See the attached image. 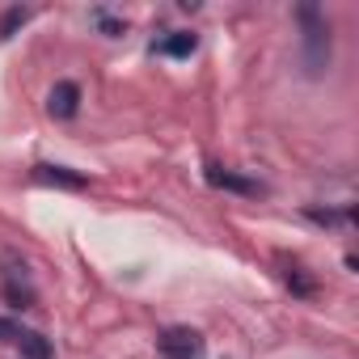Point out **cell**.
<instances>
[{
    "mask_svg": "<svg viewBox=\"0 0 359 359\" xmlns=\"http://www.w3.org/2000/svg\"><path fill=\"white\" fill-rule=\"evenodd\" d=\"M296 26H300V72L304 81H321L334 60V30L321 5H296Z\"/></svg>",
    "mask_w": 359,
    "mask_h": 359,
    "instance_id": "6da1fadb",
    "label": "cell"
},
{
    "mask_svg": "<svg viewBox=\"0 0 359 359\" xmlns=\"http://www.w3.org/2000/svg\"><path fill=\"white\" fill-rule=\"evenodd\" d=\"M156 355L161 359H208V338L191 325H165L156 330Z\"/></svg>",
    "mask_w": 359,
    "mask_h": 359,
    "instance_id": "7a4b0ae2",
    "label": "cell"
},
{
    "mask_svg": "<svg viewBox=\"0 0 359 359\" xmlns=\"http://www.w3.org/2000/svg\"><path fill=\"white\" fill-rule=\"evenodd\" d=\"M5 271H0V283H5V300H9V309H34V300H39V292H34V283H30V266L22 262V258H13V254H5V262H0Z\"/></svg>",
    "mask_w": 359,
    "mask_h": 359,
    "instance_id": "3957f363",
    "label": "cell"
},
{
    "mask_svg": "<svg viewBox=\"0 0 359 359\" xmlns=\"http://www.w3.org/2000/svg\"><path fill=\"white\" fill-rule=\"evenodd\" d=\"M203 182L212 191H229V195H241V199H262L266 195V187L258 182V177H245V173L224 169V165H208L203 169Z\"/></svg>",
    "mask_w": 359,
    "mask_h": 359,
    "instance_id": "277c9868",
    "label": "cell"
},
{
    "mask_svg": "<svg viewBox=\"0 0 359 359\" xmlns=\"http://www.w3.org/2000/svg\"><path fill=\"white\" fill-rule=\"evenodd\" d=\"M81 102H85V93H81L76 81H55L51 93H47V114L55 123H72L81 114Z\"/></svg>",
    "mask_w": 359,
    "mask_h": 359,
    "instance_id": "5b68a950",
    "label": "cell"
},
{
    "mask_svg": "<svg viewBox=\"0 0 359 359\" xmlns=\"http://www.w3.org/2000/svg\"><path fill=\"white\" fill-rule=\"evenodd\" d=\"M30 173H34V182H43V187H60V191H85V187H89V177H85L81 169H72V165H55V161H39Z\"/></svg>",
    "mask_w": 359,
    "mask_h": 359,
    "instance_id": "8992f818",
    "label": "cell"
},
{
    "mask_svg": "<svg viewBox=\"0 0 359 359\" xmlns=\"http://www.w3.org/2000/svg\"><path fill=\"white\" fill-rule=\"evenodd\" d=\"M199 51V34L195 30H169L165 39L152 43V55H165V60H191Z\"/></svg>",
    "mask_w": 359,
    "mask_h": 359,
    "instance_id": "52a82bcc",
    "label": "cell"
},
{
    "mask_svg": "<svg viewBox=\"0 0 359 359\" xmlns=\"http://www.w3.org/2000/svg\"><path fill=\"white\" fill-rule=\"evenodd\" d=\"M22 351V359H55V346L39 334V330H22V338L13 342Z\"/></svg>",
    "mask_w": 359,
    "mask_h": 359,
    "instance_id": "ba28073f",
    "label": "cell"
},
{
    "mask_svg": "<svg viewBox=\"0 0 359 359\" xmlns=\"http://www.w3.org/2000/svg\"><path fill=\"white\" fill-rule=\"evenodd\" d=\"M283 283H287L292 296H300V300H309V296L317 292V279H313L300 262H287V266H283Z\"/></svg>",
    "mask_w": 359,
    "mask_h": 359,
    "instance_id": "9c48e42d",
    "label": "cell"
},
{
    "mask_svg": "<svg viewBox=\"0 0 359 359\" xmlns=\"http://www.w3.org/2000/svg\"><path fill=\"white\" fill-rule=\"evenodd\" d=\"M30 18H34V9H26V5H9L5 13H0V43H9L22 26H30Z\"/></svg>",
    "mask_w": 359,
    "mask_h": 359,
    "instance_id": "30bf717a",
    "label": "cell"
},
{
    "mask_svg": "<svg viewBox=\"0 0 359 359\" xmlns=\"http://www.w3.org/2000/svg\"><path fill=\"white\" fill-rule=\"evenodd\" d=\"M304 216L321 229H346L351 224V208H304Z\"/></svg>",
    "mask_w": 359,
    "mask_h": 359,
    "instance_id": "8fae6325",
    "label": "cell"
},
{
    "mask_svg": "<svg viewBox=\"0 0 359 359\" xmlns=\"http://www.w3.org/2000/svg\"><path fill=\"white\" fill-rule=\"evenodd\" d=\"M89 22H93L106 39H123V30H127V18H114L110 9H93V13H89Z\"/></svg>",
    "mask_w": 359,
    "mask_h": 359,
    "instance_id": "7c38bea8",
    "label": "cell"
},
{
    "mask_svg": "<svg viewBox=\"0 0 359 359\" xmlns=\"http://www.w3.org/2000/svg\"><path fill=\"white\" fill-rule=\"evenodd\" d=\"M22 330H26V325H22L18 317H0V342H18Z\"/></svg>",
    "mask_w": 359,
    "mask_h": 359,
    "instance_id": "4fadbf2b",
    "label": "cell"
}]
</instances>
